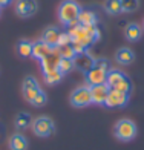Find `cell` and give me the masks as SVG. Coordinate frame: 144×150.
Segmentation results:
<instances>
[{"instance_id":"obj_4","label":"cell","mask_w":144,"mask_h":150,"mask_svg":"<svg viewBox=\"0 0 144 150\" xmlns=\"http://www.w3.org/2000/svg\"><path fill=\"white\" fill-rule=\"evenodd\" d=\"M106 84L111 87V89L115 91H121L124 93L132 92V81L124 72H121L118 69H111L107 72V80H106Z\"/></svg>"},{"instance_id":"obj_14","label":"cell","mask_w":144,"mask_h":150,"mask_svg":"<svg viewBox=\"0 0 144 150\" xmlns=\"http://www.w3.org/2000/svg\"><path fill=\"white\" fill-rule=\"evenodd\" d=\"M115 61L121 66H129L135 61V54L130 47H120L115 52Z\"/></svg>"},{"instance_id":"obj_18","label":"cell","mask_w":144,"mask_h":150,"mask_svg":"<svg viewBox=\"0 0 144 150\" xmlns=\"http://www.w3.org/2000/svg\"><path fill=\"white\" fill-rule=\"evenodd\" d=\"M29 141L22 133H14L9 139V149L11 150H28Z\"/></svg>"},{"instance_id":"obj_6","label":"cell","mask_w":144,"mask_h":150,"mask_svg":"<svg viewBox=\"0 0 144 150\" xmlns=\"http://www.w3.org/2000/svg\"><path fill=\"white\" fill-rule=\"evenodd\" d=\"M32 132L38 138H49L51 135H54L55 132V122H54L52 118L46 117V115H42L35 120H32Z\"/></svg>"},{"instance_id":"obj_12","label":"cell","mask_w":144,"mask_h":150,"mask_svg":"<svg viewBox=\"0 0 144 150\" xmlns=\"http://www.w3.org/2000/svg\"><path fill=\"white\" fill-rule=\"evenodd\" d=\"M91 87V97H92V104H98V106H104L106 98L109 95V87L106 83L103 84H95V86H89Z\"/></svg>"},{"instance_id":"obj_15","label":"cell","mask_w":144,"mask_h":150,"mask_svg":"<svg viewBox=\"0 0 144 150\" xmlns=\"http://www.w3.org/2000/svg\"><path fill=\"white\" fill-rule=\"evenodd\" d=\"M60 29L57 26H48V28L42 32V42H45L46 45H49L52 47H55L58 45V37H60Z\"/></svg>"},{"instance_id":"obj_22","label":"cell","mask_w":144,"mask_h":150,"mask_svg":"<svg viewBox=\"0 0 144 150\" xmlns=\"http://www.w3.org/2000/svg\"><path fill=\"white\" fill-rule=\"evenodd\" d=\"M57 51H58V55L61 58H71V60H74V57L77 55V52H75L72 43L66 45V46H57Z\"/></svg>"},{"instance_id":"obj_21","label":"cell","mask_w":144,"mask_h":150,"mask_svg":"<svg viewBox=\"0 0 144 150\" xmlns=\"http://www.w3.org/2000/svg\"><path fill=\"white\" fill-rule=\"evenodd\" d=\"M103 8H104V11L107 12L109 16H120L123 12L121 0H104Z\"/></svg>"},{"instance_id":"obj_29","label":"cell","mask_w":144,"mask_h":150,"mask_svg":"<svg viewBox=\"0 0 144 150\" xmlns=\"http://www.w3.org/2000/svg\"><path fill=\"white\" fill-rule=\"evenodd\" d=\"M0 14H2V11H0Z\"/></svg>"},{"instance_id":"obj_27","label":"cell","mask_w":144,"mask_h":150,"mask_svg":"<svg viewBox=\"0 0 144 150\" xmlns=\"http://www.w3.org/2000/svg\"><path fill=\"white\" fill-rule=\"evenodd\" d=\"M11 2L12 0H0V8H2V6H8Z\"/></svg>"},{"instance_id":"obj_20","label":"cell","mask_w":144,"mask_h":150,"mask_svg":"<svg viewBox=\"0 0 144 150\" xmlns=\"http://www.w3.org/2000/svg\"><path fill=\"white\" fill-rule=\"evenodd\" d=\"M32 124V117H31V113L28 112H20L17 113V117L14 120V126L17 130H25V129H28L31 127Z\"/></svg>"},{"instance_id":"obj_1","label":"cell","mask_w":144,"mask_h":150,"mask_svg":"<svg viewBox=\"0 0 144 150\" xmlns=\"http://www.w3.org/2000/svg\"><path fill=\"white\" fill-rule=\"evenodd\" d=\"M22 93H23V98L34 107H43L48 103L46 92L40 87L38 81L34 77H31V75H28V77L23 80Z\"/></svg>"},{"instance_id":"obj_26","label":"cell","mask_w":144,"mask_h":150,"mask_svg":"<svg viewBox=\"0 0 144 150\" xmlns=\"http://www.w3.org/2000/svg\"><path fill=\"white\" fill-rule=\"evenodd\" d=\"M72 43V38L67 32H61L60 37H58V45L57 46H66V45H71Z\"/></svg>"},{"instance_id":"obj_17","label":"cell","mask_w":144,"mask_h":150,"mask_svg":"<svg viewBox=\"0 0 144 150\" xmlns=\"http://www.w3.org/2000/svg\"><path fill=\"white\" fill-rule=\"evenodd\" d=\"M77 22H78L81 26H97V23H98V16L95 14L94 11H91V9H81Z\"/></svg>"},{"instance_id":"obj_9","label":"cell","mask_w":144,"mask_h":150,"mask_svg":"<svg viewBox=\"0 0 144 150\" xmlns=\"http://www.w3.org/2000/svg\"><path fill=\"white\" fill-rule=\"evenodd\" d=\"M129 98H130V95H129V93H124V92H121V91L111 89V91H109L107 98H106L104 106L109 107V109L124 107V106H127V103H129Z\"/></svg>"},{"instance_id":"obj_13","label":"cell","mask_w":144,"mask_h":150,"mask_svg":"<svg viewBox=\"0 0 144 150\" xmlns=\"http://www.w3.org/2000/svg\"><path fill=\"white\" fill-rule=\"evenodd\" d=\"M143 26L138 25V23H135V22H130L126 25V28H124V37L127 42L130 43H135V42H140L141 37H143Z\"/></svg>"},{"instance_id":"obj_11","label":"cell","mask_w":144,"mask_h":150,"mask_svg":"<svg viewBox=\"0 0 144 150\" xmlns=\"http://www.w3.org/2000/svg\"><path fill=\"white\" fill-rule=\"evenodd\" d=\"M60 55H58V51H57V46L54 47L52 54H49L48 57H45L42 61H40V66H42V74L46 75V74H51V72H55L57 67H58V63H60Z\"/></svg>"},{"instance_id":"obj_25","label":"cell","mask_w":144,"mask_h":150,"mask_svg":"<svg viewBox=\"0 0 144 150\" xmlns=\"http://www.w3.org/2000/svg\"><path fill=\"white\" fill-rule=\"evenodd\" d=\"M43 78H45V81H46V84L54 86V84L60 83L61 78H63V75H61L58 71H55V72H51V74H46V75H43Z\"/></svg>"},{"instance_id":"obj_5","label":"cell","mask_w":144,"mask_h":150,"mask_svg":"<svg viewBox=\"0 0 144 150\" xmlns=\"http://www.w3.org/2000/svg\"><path fill=\"white\" fill-rule=\"evenodd\" d=\"M136 124L129 120V118H123V120H118L113 126V136L118 141H123V142H129L132 141L135 136H136Z\"/></svg>"},{"instance_id":"obj_28","label":"cell","mask_w":144,"mask_h":150,"mask_svg":"<svg viewBox=\"0 0 144 150\" xmlns=\"http://www.w3.org/2000/svg\"><path fill=\"white\" fill-rule=\"evenodd\" d=\"M143 31H144V18H143Z\"/></svg>"},{"instance_id":"obj_19","label":"cell","mask_w":144,"mask_h":150,"mask_svg":"<svg viewBox=\"0 0 144 150\" xmlns=\"http://www.w3.org/2000/svg\"><path fill=\"white\" fill-rule=\"evenodd\" d=\"M32 47H34V43L29 42V40H20L16 46V51L18 54V57L22 58H31L32 57Z\"/></svg>"},{"instance_id":"obj_16","label":"cell","mask_w":144,"mask_h":150,"mask_svg":"<svg viewBox=\"0 0 144 150\" xmlns=\"http://www.w3.org/2000/svg\"><path fill=\"white\" fill-rule=\"evenodd\" d=\"M54 47L46 45L45 42H42V40H38V42L34 43V47H32V58H35L38 61H42L45 57H48L49 54H52Z\"/></svg>"},{"instance_id":"obj_7","label":"cell","mask_w":144,"mask_h":150,"mask_svg":"<svg viewBox=\"0 0 144 150\" xmlns=\"http://www.w3.org/2000/svg\"><path fill=\"white\" fill-rule=\"evenodd\" d=\"M71 104L77 109H81V107H87L92 104V97H91V87L87 84H81L78 87H75L71 93Z\"/></svg>"},{"instance_id":"obj_10","label":"cell","mask_w":144,"mask_h":150,"mask_svg":"<svg viewBox=\"0 0 144 150\" xmlns=\"http://www.w3.org/2000/svg\"><path fill=\"white\" fill-rule=\"evenodd\" d=\"M94 64H95V58L87 51L81 52V54H77V55L74 57V67L78 69L80 72H83V74L91 71L94 67Z\"/></svg>"},{"instance_id":"obj_8","label":"cell","mask_w":144,"mask_h":150,"mask_svg":"<svg viewBox=\"0 0 144 150\" xmlns=\"http://www.w3.org/2000/svg\"><path fill=\"white\" fill-rule=\"evenodd\" d=\"M14 11L18 17L29 18L38 11V2L37 0H16Z\"/></svg>"},{"instance_id":"obj_23","label":"cell","mask_w":144,"mask_h":150,"mask_svg":"<svg viewBox=\"0 0 144 150\" xmlns=\"http://www.w3.org/2000/svg\"><path fill=\"white\" fill-rule=\"evenodd\" d=\"M72 69H74V60H71V58H60V63H58L57 71L63 75V77H65L66 74H69Z\"/></svg>"},{"instance_id":"obj_24","label":"cell","mask_w":144,"mask_h":150,"mask_svg":"<svg viewBox=\"0 0 144 150\" xmlns=\"http://www.w3.org/2000/svg\"><path fill=\"white\" fill-rule=\"evenodd\" d=\"M123 12H135L140 8V0H121Z\"/></svg>"},{"instance_id":"obj_3","label":"cell","mask_w":144,"mask_h":150,"mask_svg":"<svg viewBox=\"0 0 144 150\" xmlns=\"http://www.w3.org/2000/svg\"><path fill=\"white\" fill-rule=\"evenodd\" d=\"M111 71V64L106 58H95V64L89 72L84 74L86 77V84L87 86H95V84H103L107 80V72Z\"/></svg>"},{"instance_id":"obj_2","label":"cell","mask_w":144,"mask_h":150,"mask_svg":"<svg viewBox=\"0 0 144 150\" xmlns=\"http://www.w3.org/2000/svg\"><path fill=\"white\" fill-rule=\"evenodd\" d=\"M81 9L83 8L75 0H63L58 6V20L61 22V25L67 28V26L77 23Z\"/></svg>"}]
</instances>
